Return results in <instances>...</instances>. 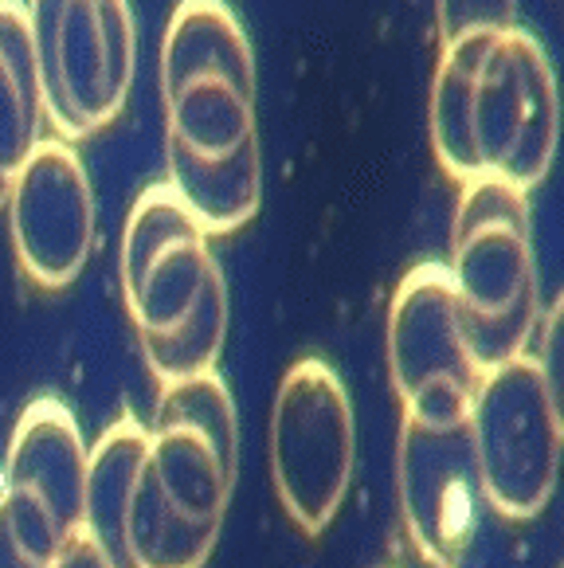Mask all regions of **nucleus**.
<instances>
[{
    "label": "nucleus",
    "instance_id": "f257e3e1",
    "mask_svg": "<svg viewBox=\"0 0 564 568\" xmlns=\"http://www.w3.org/2000/svg\"><path fill=\"white\" fill-rule=\"evenodd\" d=\"M556 138V75L530 28L443 48L432 79V150L451 181H502L530 193L553 169Z\"/></svg>",
    "mask_w": 564,
    "mask_h": 568
},
{
    "label": "nucleus",
    "instance_id": "f03ea898",
    "mask_svg": "<svg viewBox=\"0 0 564 568\" xmlns=\"http://www.w3.org/2000/svg\"><path fill=\"white\" fill-rule=\"evenodd\" d=\"M169 169H216L259 153L255 51L228 0H177L161 36Z\"/></svg>",
    "mask_w": 564,
    "mask_h": 568
},
{
    "label": "nucleus",
    "instance_id": "7ed1b4c3",
    "mask_svg": "<svg viewBox=\"0 0 564 568\" xmlns=\"http://www.w3.org/2000/svg\"><path fill=\"white\" fill-rule=\"evenodd\" d=\"M466 349L479 373L530 353L541 326L530 193L502 181L463 184L451 227V263Z\"/></svg>",
    "mask_w": 564,
    "mask_h": 568
},
{
    "label": "nucleus",
    "instance_id": "20e7f679",
    "mask_svg": "<svg viewBox=\"0 0 564 568\" xmlns=\"http://www.w3.org/2000/svg\"><path fill=\"white\" fill-rule=\"evenodd\" d=\"M24 17L43 118L63 142L107 130L138 71L130 0H24Z\"/></svg>",
    "mask_w": 564,
    "mask_h": 568
},
{
    "label": "nucleus",
    "instance_id": "39448f33",
    "mask_svg": "<svg viewBox=\"0 0 564 568\" xmlns=\"http://www.w3.org/2000/svg\"><path fill=\"white\" fill-rule=\"evenodd\" d=\"M466 432L490 510L506 521L537 518L561 475V400L533 353L479 376Z\"/></svg>",
    "mask_w": 564,
    "mask_h": 568
},
{
    "label": "nucleus",
    "instance_id": "423d86ee",
    "mask_svg": "<svg viewBox=\"0 0 564 568\" xmlns=\"http://www.w3.org/2000/svg\"><path fill=\"white\" fill-rule=\"evenodd\" d=\"M353 463L357 424L341 376L318 357L294 361L271 412V475L282 510L302 534H322L338 518Z\"/></svg>",
    "mask_w": 564,
    "mask_h": 568
},
{
    "label": "nucleus",
    "instance_id": "0eeeda50",
    "mask_svg": "<svg viewBox=\"0 0 564 568\" xmlns=\"http://www.w3.org/2000/svg\"><path fill=\"white\" fill-rule=\"evenodd\" d=\"M122 294L141 342H161L200 310L228 298L212 235L189 216L169 184L133 201L122 232Z\"/></svg>",
    "mask_w": 564,
    "mask_h": 568
},
{
    "label": "nucleus",
    "instance_id": "6e6552de",
    "mask_svg": "<svg viewBox=\"0 0 564 568\" xmlns=\"http://www.w3.org/2000/svg\"><path fill=\"white\" fill-rule=\"evenodd\" d=\"M389 373L404 419L427 427L466 424L479 365L466 349L455 286L443 263H415L389 310Z\"/></svg>",
    "mask_w": 564,
    "mask_h": 568
},
{
    "label": "nucleus",
    "instance_id": "1a4fd4ad",
    "mask_svg": "<svg viewBox=\"0 0 564 568\" xmlns=\"http://www.w3.org/2000/svg\"><path fill=\"white\" fill-rule=\"evenodd\" d=\"M240 424L228 385L216 373L161 385L158 419L150 427L145 470L181 518L224 526L235 490Z\"/></svg>",
    "mask_w": 564,
    "mask_h": 568
},
{
    "label": "nucleus",
    "instance_id": "9d476101",
    "mask_svg": "<svg viewBox=\"0 0 564 568\" xmlns=\"http://www.w3.org/2000/svg\"><path fill=\"white\" fill-rule=\"evenodd\" d=\"M4 209L17 263L36 286L63 291L83 275L94 247V193L71 142L43 138L12 181Z\"/></svg>",
    "mask_w": 564,
    "mask_h": 568
},
{
    "label": "nucleus",
    "instance_id": "9b49d317",
    "mask_svg": "<svg viewBox=\"0 0 564 568\" xmlns=\"http://www.w3.org/2000/svg\"><path fill=\"white\" fill-rule=\"evenodd\" d=\"M486 506L466 424L400 427V510L420 557L435 568H459Z\"/></svg>",
    "mask_w": 564,
    "mask_h": 568
},
{
    "label": "nucleus",
    "instance_id": "f8f14e48",
    "mask_svg": "<svg viewBox=\"0 0 564 568\" xmlns=\"http://www.w3.org/2000/svg\"><path fill=\"white\" fill-rule=\"evenodd\" d=\"M4 490L32 501L63 541L83 529L87 444L75 416L59 400H36L9 444Z\"/></svg>",
    "mask_w": 564,
    "mask_h": 568
},
{
    "label": "nucleus",
    "instance_id": "ddd939ff",
    "mask_svg": "<svg viewBox=\"0 0 564 568\" xmlns=\"http://www.w3.org/2000/svg\"><path fill=\"white\" fill-rule=\"evenodd\" d=\"M150 455V427L133 416H122L102 432L94 452H87V498L83 534L110 557L114 568H130L125 560V514H130L133 486Z\"/></svg>",
    "mask_w": 564,
    "mask_h": 568
},
{
    "label": "nucleus",
    "instance_id": "4468645a",
    "mask_svg": "<svg viewBox=\"0 0 564 568\" xmlns=\"http://www.w3.org/2000/svg\"><path fill=\"white\" fill-rule=\"evenodd\" d=\"M43 99L28 40L24 0H0V209L32 150L43 142Z\"/></svg>",
    "mask_w": 564,
    "mask_h": 568
},
{
    "label": "nucleus",
    "instance_id": "2eb2a0df",
    "mask_svg": "<svg viewBox=\"0 0 564 568\" xmlns=\"http://www.w3.org/2000/svg\"><path fill=\"white\" fill-rule=\"evenodd\" d=\"M220 541V526L189 521L165 501L150 470L141 467L125 514V560L130 568H204Z\"/></svg>",
    "mask_w": 564,
    "mask_h": 568
},
{
    "label": "nucleus",
    "instance_id": "dca6fc26",
    "mask_svg": "<svg viewBox=\"0 0 564 568\" xmlns=\"http://www.w3.org/2000/svg\"><path fill=\"white\" fill-rule=\"evenodd\" d=\"M440 43H459L466 36L510 32L517 28V0H435Z\"/></svg>",
    "mask_w": 564,
    "mask_h": 568
},
{
    "label": "nucleus",
    "instance_id": "f3484780",
    "mask_svg": "<svg viewBox=\"0 0 564 568\" xmlns=\"http://www.w3.org/2000/svg\"><path fill=\"white\" fill-rule=\"evenodd\" d=\"M51 565H56V560L28 549V545L9 529L4 514H0V568H51Z\"/></svg>",
    "mask_w": 564,
    "mask_h": 568
},
{
    "label": "nucleus",
    "instance_id": "a211bd4d",
    "mask_svg": "<svg viewBox=\"0 0 564 568\" xmlns=\"http://www.w3.org/2000/svg\"><path fill=\"white\" fill-rule=\"evenodd\" d=\"M51 568H114V565H110L107 552H102L99 545H94L91 537L79 529V534L71 537L63 549H59V557H56V565H51Z\"/></svg>",
    "mask_w": 564,
    "mask_h": 568
}]
</instances>
